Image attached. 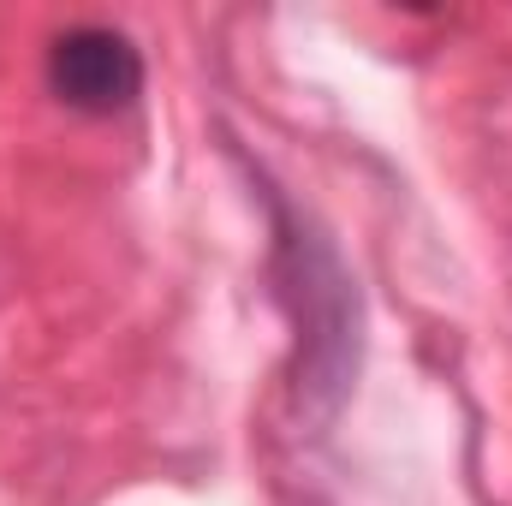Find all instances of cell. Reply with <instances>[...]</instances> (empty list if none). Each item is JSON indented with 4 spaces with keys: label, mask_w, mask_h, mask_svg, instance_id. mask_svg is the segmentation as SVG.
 I'll return each mask as SVG.
<instances>
[{
    "label": "cell",
    "mask_w": 512,
    "mask_h": 506,
    "mask_svg": "<svg viewBox=\"0 0 512 506\" xmlns=\"http://www.w3.org/2000/svg\"><path fill=\"white\" fill-rule=\"evenodd\" d=\"M280 274L292 280L286 298L298 310V399L310 411H334V399L346 393V376L358 370V292L340 268V256L328 251L316 233H286L280 227Z\"/></svg>",
    "instance_id": "cell-1"
},
{
    "label": "cell",
    "mask_w": 512,
    "mask_h": 506,
    "mask_svg": "<svg viewBox=\"0 0 512 506\" xmlns=\"http://www.w3.org/2000/svg\"><path fill=\"white\" fill-rule=\"evenodd\" d=\"M48 90L90 120L126 114L131 102L143 96V54L126 30L114 24H66L48 42Z\"/></svg>",
    "instance_id": "cell-2"
}]
</instances>
